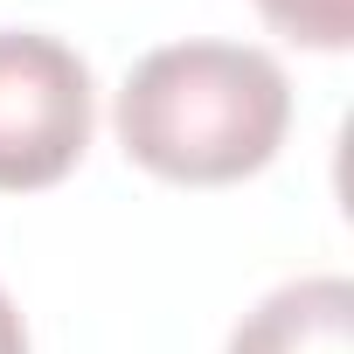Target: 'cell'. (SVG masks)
Wrapping results in <instances>:
<instances>
[{
    "label": "cell",
    "mask_w": 354,
    "mask_h": 354,
    "mask_svg": "<svg viewBox=\"0 0 354 354\" xmlns=\"http://www.w3.org/2000/svg\"><path fill=\"white\" fill-rule=\"evenodd\" d=\"M292 125V77L250 42H167L118 84V146L181 188L271 167Z\"/></svg>",
    "instance_id": "cell-1"
},
{
    "label": "cell",
    "mask_w": 354,
    "mask_h": 354,
    "mask_svg": "<svg viewBox=\"0 0 354 354\" xmlns=\"http://www.w3.org/2000/svg\"><path fill=\"white\" fill-rule=\"evenodd\" d=\"M97 125L91 70L42 28H0V195L56 188Z\"/></svg>",
    "instance_id": "cell-2"
},
{
    "label": "cell",
    "mask_w": 354,
    "mask_h": 354,
    "mask_svg": "<svg viewBox=\"0 0 354 354\" xmlns=\"http://www.w3.org/2000/svg\"><path fill=\"white\" fill-rule=\"evenodd\" d=\"M230 354H354V285L340 271H313L264 292L236 319Z\"/></svg>",
    "instance_id": "cell-3"
},
{
    "label": "cell",
    "mask_w": 354,
    "mask_h": 354,
    "mask_svg": "<svg viewBox=\"0 0 354 354\" xmlns=\"http://www.w3.org/2000/svg\"><path fill=\"white\" fill-rule=\"evenodd\" d=\"M257 15L306 49H347L354 42V0H257Z\"/></svg>",
    "instance_id": "cell-4"
},
{
    "label": "cell",
    "mask_w": 354,
    "mask_h": 354,
    "mask_svg": "<svg viewBox=\"0 0 354 354\" xmlns=\"http://www.w3.org/2000/svg\"><path fill=\"white\" fill-rule=\"evenodd\" d=\"M0 354H28V326H21L15 299H0Z\"/></svg>",
    "instance_id": "cell-5"
},
{
    "label": "cell",
    "mask_w": 354,
    "mask_h": 354,
    "mask_svg": "<svg viewBox=\"0 0 354 354\" xmlns=\"http://www.w3.org/2000/svg\"><path fill=\"white\" fill-rule=\"evenodd\" d=\"M0 299H8V292H0Z\"/></svg>",
    "instance_id": "cell-6"
}]
</instances>
